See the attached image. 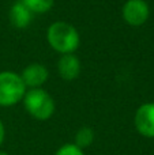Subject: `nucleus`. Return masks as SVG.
Here are the masks:
<instances>
[{
  "mask_svg": "<svg viewBox=\"0 0 154 155\" xmlns=\"http://www.w3.org/2000/svg\"><path fill=\"white\" fill-rule=\"evenodd\" d=\"M46 41L55 52L60 54L74 53L79 48L81 37L75 26L64 21L53 22L46 30Z\"/></svg>",
  "mask_w": 154,
  "mask_h": 155,
  "instance_id": "1",
  "label": "nucleus"
},
{
  "mask_svg": "<svg viewBox=\"0 0 154 155\" xmlns=\"http://www.w3.org/2000/svg\"><path fill=\"white\" fill-rule=\"evenodd\" d=\"M23 106L33 118L38 121H46L55 114L56 104L52 95L42 87L29 88L23 97Z\"/></svg>",
  "mask_w": 154,
  "mask_h": 155,
  "instance_id": "2",
  "label": "nucleus"
},
{
  "mask_svg": "<svg viewBox=\"0 0 154 155\" xmlns=\"http://www.w3.org/2000/svg\"><path fill=\"white\" fill-rule=\"evenodd\" d=\"M26 86L19 74L12 71L0 72V106L10 107L19 104L26 93Z\"/></svg>",
  "mask_w": 154,
  "mask_h": 155,
  "instance_id": "3",
  "label": "nucleus"
},
{
  "mask_svg": "<svg viewBox=\"0 0 154 155\" xmlns=\"http://www.w3.org/2000/svg\"><path fill=\"white\" fill-rule=\"evenodd\" d=\"M122 16L128 26H143L150 16V7L146 0H127L123 4Z\"/></svg>",
  "mask_w": 154,
  "mask_h": 155,
  "instance_id": "4",
  "label": "nucleus"
},
{
  "mask_svg": "<svg viewBox=\"0 0 154 155\" xmlns=\"http://www.w3.org/2000/svg\"><path fill=\"white\" fill-rule=\"evenodd\" d=\"M134 125L139 135L154 139V102H146L136 109Z\"/></svg>",
  "mask_w": 154,
  "mask_h": 155,
  "instance_id": "5",
  "label": "nucleus"
},
{
  "mask_svg": "<svg viewBox=\"0 0 154 155\" xmlns=\"http://www.w3.org/2000/svg\"><path fill=\"white\" fill-rule=\"evenodd\" d=\"M19 75H21L22 80H23L26 88H38V87H42L48 82L49 71L44 64L32 63L27 67H25V70Z\"/></svg>",
  "mask_w": 154,
  "mask_h": 155,
  "instance_id": "6",
  "label": "nucleus"
},
{
  "mask_svg": "<svg viewBox=\"0 0 154 155\" xmlns=\"http://www.w3.org/2000/svg\"><path fill=\"white\" fill-rule=\"evenodd\" d=\"M57 71L63 80H75L81 74V61L75 53L62 54L57 61Z\"/></svg>",
  "mask_w": 154,
  "mask_h": 155,
  "instance_id": "7",
  "label": "nucleus"
},
{
  "mask_svg": "<svg viewBox=\"0 0 154 155\" xmlns=\"http://www.w3.org/2000/svg\"><path fill=\"white\" fill-rule=\"evenodd\" d=\"M33 15L34 14L21 0L14 3L10 8V12H8V18H10L11 25L14 27H16V29H26L27 26H30V23L33 21Z\"/></svg>",
  "mask_w": 154,
  "mask_h": 155,
  "instance_id": "8",
  "label": "nucleus"
},
{
  "mask_svg": "<svg viewBox=\"0 0 154 155\" xmlns=\"http://www.w3.org/2000/svg\"><path fill=\"white\" fill-rule=\"evenodd\" d=\"M94 142V132L89 127H82L81 129H78L74 137V144H76L79 148L85 150V148L90 147Z\"/></svg>",
  "mask_w": 154,
  "mask_h": 155,
  "instance_id": "9",
  "label": "nucleus"
},
{
  "mask_svg": "<svg viewBox=\"0 0 154 155\" xmlns=\"http://www.w3.org/2000/svg\"><path fill=\"white\" fill-rule=\"evenodd\" d=\"M33 14H46L53 8L55 0H21Z\"/></svg>",
  "mask_w": 154,
  "mask_h": 155,
  "instance_id": "10",
  "label": "nucleus"
},
{
  "mask_svg": "<svg viewBox=\"0 0 154 155\" xmlns=\"http://www.w3.org/2000/svg\"><path fill=\"white\" fill-rule=\"evenodd\" d=\"M55 155H85V153L82 148H79L74 143H65L56 151Z\"/></svg>",
  "mask_w": 154,
  "mask_h": 155,
  "instance_id": "11",
  "label": "nucleus"
},
{
  "mask_svg": "<svg viewBox=\"0 0 154 155\" xmlns=\"http://www.w3.org/2000/svg\"><path fill=\"white\" fill-rule=\"evenodd\" d=\"M4 137H5V128H4L3 121L0 120V147H2L3 142H4Z\"/></svg>",
  "mask_w": 154,
  "mask_h": 155,
  "instance_id": "12",
  "label": "nucleus"
},
{
  "mask_svg": "<svg viewBox=\"0 0 154 155\" xmlns=\"http://www.w3.org/2000/svg\"><path fill=\"white\" fill-rule=\"evenodd\" d=\"M0 155H10L7 153V151H3V150H0Z\"/></svg>",
  "mask_w": 154,
  "mask_h": 155,
  "instance_id": "13",
  "label": "nucleus"
}]
</instances>
